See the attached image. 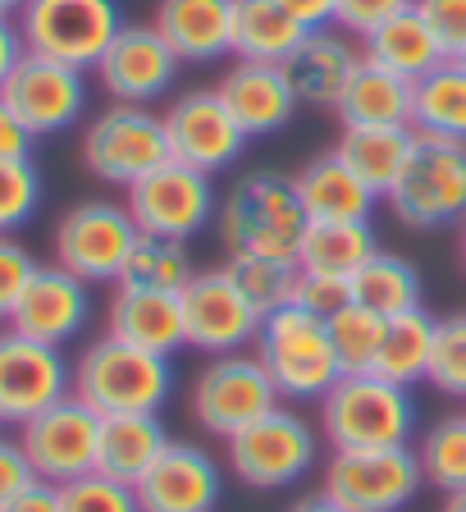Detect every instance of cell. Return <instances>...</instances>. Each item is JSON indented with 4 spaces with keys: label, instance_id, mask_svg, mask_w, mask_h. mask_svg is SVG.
<instances>
[{
    "label": "cell",
    "instance_id": "cell-1",
    "mask_svg": "<svg viewBox=\"0 0 466 512\" xmlns=\"http://www.w3.org/2000/svg\"><path fill=\"white\" fill-rule=\"evenodd\" d=\"M215 220L229 256H270V261H297V243L311 224L293 179L275 170L243 174L220 202Z\"/></svg>",
    "mask_w": 466,
    "mask_h": 512
},
{
    "label": "cell",
    "instance_id": "cell-2",
    "mask_svg": "<svg viewBox=\"0 0 466 512\" xmlns=\"http://www.w3.org/2000/svg\"><path fill=\"white\" fill-rule=\"evenodd\" d=\"M256 357L265 362L279 398L288 403H320L343 380V362L329 339V316L302 302H288L261 320Z\"/></svg>",
    "mask_w": 466,
    "mask_h": 512
},
{
    "label": "cell",
    "instance_id": "cell-3",
    "mask_svg": "<svg viewBox=\"0 0 466 512\" xmlns=\"http://www.w3.org/2000/svg\"><path fill=\"white\" fill-rule=\"evenodd\" d=\"M320 430L329 448L412 444L416 398L407 384H393L375 371H348L320 398Z\"/></svg>",
    "mask_w": 466,
    "mask_h": 512
},
{
    "label": "cell",
    "instance_id": "cell-4",
    "mask_svg": "<svg viewBox=\"0 0 466 512\" xmlns=\"http://www.w3.org/2000/svg\"><path fill=\"white\" fill-rule=\"evenodd\" d=\"M74 394L101 416L119 412H160L174 394L170 357L101 334L74 362Z\"/></svg>",
    "mask_w": 466,
    "mask_h": 512
},
{
    "label": "cell",
    "instance_id": "cell-5",
    "mask_svg": "<svg viewBox=\"0 0 466 512\" xmlns=\"http://www.w3.org/2000/svg\"><path fill=\"white\" fill-rule=\"evenodd\" d=\"M384 202L398 215V224H407L416 234L462 224L466 220V142L416 133L403 174H398V183L389 188Z\"/></svg>",
    "mask_w": 466,
    "mask_h": 512
},
{
    "label": "cell",
    "instance_id": "cell-6",
    "mask_svg": "<svg viewBox=\"0 0 466 512\" xmlns=\"http://www.w3.org/2000/svg\"><path fill=\"white\" fill-rule=\"evenodd\" d=\"M224 462L252 490H284L311 476V467L320 462V439L307 416L279 403L275 412L224 439Z\"/></svg>",
    "mask_w": 466,
    "mask_h": 512
},
{
    "label": "cell",
    "instance_id": "cell-7",
    "mask_svg": "<svg viewBox=\"0 0 466 512\" xmlns=\"http://www.w3.org/2000/svg\"><path fill=\"white\" fill-rule=\"evenodd\" d=\"M425 471L416 448H334L320 476V494L348 512H398L416 499Z\"/></svg>",
    "mask_w": 466,
    "mask_h": 512
},
{
    "label": "cell",
    "instance_id": "cell-8",
    "mask_svg": "<svg viewBox=\"0 0 466 512\" xmlns=\"http://www.w3.org/2000/svg\"><path fill=\"white\" fill-rule=\"evenodd\" d=\"M124 28L119 0H28L19 10V32L32 55L96 69Z\"/></svg>",
    "mask_w": 466,
    "mask_h": 512
},
{
    "label": "cell",
    "instance_id": "cell-9",
    "mask_svg": "<svg viewBox=\"0 0 466 512\" xmlns=\"http://www.w3.org/2000/svg\"><path fill=\"white\" fill-rule=\"evenodd\" d=\"M284 403L256 352H224L197 371L192 380V421L215 439H233L265 412Z\"/></svg>",
    "mask_w": 466,
    "mask_h": 512
},
{
    "label": "cell",
    "instance_id": "cell-10",
    "mask_svg": "<svg viewBox=\"0 0 466 512\" xmlns=\"http://www.w3.org/2000/svg\"><path fill=\"white\" fill-rule=\"evenodd\" d=\"M165 160H170V133H165V115H156L151 106L115 101L83 133L87 174L115 188H133L142 174H151Z\"/></svg>",
    "mask_w": 466,
    "mask_h": 512
},
{
    "label": "cell",
    "instance_id": "cell-11",
    "mask_svg": "<svg viewBox=\"0 0 466 512\" xmlns=\"http://www.w3.org/2000/svg\"><path fill=\"white\" fill-rule=\"evenodd\" d=\"M124 206L128 215L138 220L142 234L151 238H174V243H188L206 229V224L220 215L215 206V183L211 174L192 170L183 160H165L151 174H142L133 188H124Z\"/></svg>",
    "mask_w": 466,
    "mask_h": 512
},
{
    "label": "cell",
    "instance_id": "cell-12",
    "mask_svg": "<svg viewBox=\"0 0 466 512\" xmlns=\"http://www.w3.org/2000/svg\"><path fill=\"white\" fill-rule=\"evenodd\" d=\"M138 238L142 229L128 215V206L92 197V202L69 206L55 224V266L87 284H119V270Z\"/></svg>",
    "mask_w": 466,
    "mask_h": 512
},
{
    "label": "cell",
    "instance_id": "cell-13",
    "mask_svg": "<svg viewBox=\"0 0 466 512\" xmlns=\"http://www.w3.org/2000/svg\"><path fill=\"white\" fill-rule=\"evenodd\" d=\"M19 444L28 453L37 480L69 485V480L96 471V448H101V412L87 407L78 394H64L46 412L19 426Z\"/></svg>",
    "mask_w": 466,
    "mask_h": 512
},
{
    "label": "cell",
    "instance_id": "cell-14",
    "mask_svg": "<svg viewBox=\"0 0 466 512\" xmlns=\"http://www.w3.org/2000/svg\"><path fill=\"white\" fill-rule=\"evenodd\" d=\"M183 302V330H188V348L206 352V357H224V352H247L261 334V311L233 284L224 266L197 270L179 293Z\"/></svg>",
    "mask_w": 466,
    "mask_h": 512
},
{
    "label": "cell",
    "instance_id": "cell-15",
    "mask_svg": "<svg viewBox=\"0 0 466 512\" xmlns=\"http://www.w3.org/2000/svg\"><path fill=\"white\" fill-rule=\"evenodd\" d=\"M64 394H74V366L64 348L19 330L0 334V426H23Z\"/></svg>",
    "mask_w": 466,
    "mask_h": 512
},
{
    "label": "cell",
    "instance_id": "cell-16",
    "mask_svg": "<svg viewBox=\"0 0 466 512\" xmlns=\"http://www.w3.org/2000/svg\"><path fill=\"white\" fill-rule=\"evenodd\" d=\"M5 106L23 119L32 138H51L64 133L69 124H78L87 110V78L83 69L60 60H46V55H23L19 69L5 78L0 87Z\"/></svg>",
    "mask_w": 466,
    "mask_h": 512
},
{
    "label": "cell",
    "instance_id": "cell-17",
    "mask_svg": "<svg viewBox=\"0 0 466 512\" xmlns=\"http://www.w3.org/2000/svg\"><path fill=\"white\" fill-rule=\"evenodd\" d=\"M165 133H170V156L202 174L229 170L247 147L243 124L229 115V106H224V96L215 87L183 92L165 110Z\"/></svg>",
    "mask_w": 466,
    "mask_h": 512
},
{
    "label": "cell",
    "instance_id": "cell-18",
    "mask_svg": "<svg viewBox=\"0 0 466 512\" xmlns=\"http://www.w3.org/2000/svg\"><path fill=\"white\" fill-rule=\"evenodd\" d=\"M179 64L183 60L170 51V42L160 37L156 23H124L92 74L101 78V87L110 92V101H124V106H151L156 96H165L174 87Z\"/></svg>",
    "mask_w": 466,
    "mask_h": 512
},
{
    "label": "cell",
    "instance_id": "cell-19",
    "mask_svg": "<svg viewBox=\"0 0 466 512\" xmlns=\"http://www.w3.org/2000/svg\"><path fill=\"white\" fill-rule=\"evenodd\" d=\"M133 490L142 512H215L224 471L202 444H170Z\"/></svg>",
    "mask_w": 466,
    "mask_h": 512
},
{
    "label": "cell",
    "instance_id": "cell-20",
    "mask_svg": "<svg viewBox=\"0 0 466 512\" xmlns=\"http://www.w3.org/2000/svg\"><path fill=\"white\" fill-rule=\"evenodd\" d=\"M87 320H92V284L69 275L64 266H37L10 316V330L64 348L74 334L87 330Z\"/></svg>",
    "mask_w": 466,
    "mask_h": 512
},
{
    "label": "cell",
    "instance_id": "cell-21",
    "mask_svg": "<svg viewBox=\"0 0 466 512\" xmlns=\"http://www.w3.org/2000/svg\"><path fill=\"white\" fill-rule=\"evenodd\" d=\"M215 92L224 96L229 115L243 124L247 138H270L293 119L297 92L288 83L284 64L270 60H238L229 74L215 83Z\"/></svg>",
    "mask_w": 466,
    "mask_h": 512
},
{
    "label": "cell",
    "instance_id": "cell-22",
    "mask_svg": "<svg viewBox=\"0 0 466 512\" xmlns=\"http://www.w3.org/2000/svg\"><path fill=\"white\" fill-rule=\"evenodd\" d=\"M361 64V51L334 28H316L293 46V55L284 60V74L297 92V106L316 110H339L343 92H348L352 74Z\"/></svg>",
    "mask_w": 466,
    "mask_h": 512
},
{
    "label": "cell",
    "instance_id": "cell-23",
    "mask_svg": "<svg viewBox=\"0 0 466 512\" xmlns=\"http://www.w3.org/2000/svg\"><path fill=\"white\" fill-rule=\"evenodd\" d=\"M106 334L133 343V348L174 357L179 348H188L179 293H151V288L115 284V298H110V307H106Z\"/></svg>",
    "mask_w": 466,
    "mask_h": 512
},
{
    "label": "cell",
    "instance_id": "cell-24",
    "mask_svg": "<svg viewBox=\"0 0 466 512\" xmlns=\"http://www.w3.org/2000/svg\"><path fill=\"white\" fill-rule=\"evenodd\" d=\"M151 23L183 64H211L233 51V0H160Z\"/></svg>",
    "mask_w": 466,
    "mask_h": 512
},
{
    "label": "cell",
    "instance_id": "cell-25",
    "mask_svg": "<svg viewBox=\"0 0 466 512\" xmlns=\"http://www.w3.org/2000/svg\"><path fill=\"white\" fill-rule=\"evenodd\" d=\"M170 430L160 421V412H119L101 416V448H96V471L124 485H138L156 458L170 448Z\"/></svg>",
    "mask_w": 466,
    "mask_h": 512
},
{
    "label": "cell",
    "instance_id": "cell-26",
    "mask_svg": "<svg viewBox=\"0 0 466 512\" xmlns=\"http://www.w3.org/2000/svg\"><path fill=\"white\" fill-rule=\"evenodd\" d=\"M297 202L307 211V220H371L375 197L357 174L343 165L339 151H325V156L307 160L302 170L293 174Z\"/></svg>",
    "mask_w": 466,
    "mask_h": 512
},
{
    "label": "cell",
    "instance_id": "cell-27",
    "mask_svg": "<svg viewBox=\"0 0 466 512\" xmlns=\"http://www.w3.org/2000/svg\"><path fill=\"white\" fill-rule=\"evenodd\" d=\"M412 138H416V128H407V124H343L334 151H339L343 165L375 197H389V188L398 183V174L407 165Z\"/></svg>",
    "mask_w": 466,
    "mask_h": 512
},
{
    "label": "cell",
    "instance_id": "cell-28",
    "mask_svg": "<svg viewBox=\"0 0 466 512\" xmlns=\"http://www.w3.org/2000/svg\"><path fill=\"white\" fill-rule=\"evenodd\" d=\"M361 55L384 64V69H393V74L412 78V83L448 60L439 37H435V28L425 23V14L416 10V5H407L403 14L384 19L375 32H366V37H361Z\"/></svg>",
    "mask_w": 466,
    "mask_h": 512
},
{
    "label": "cell",
    "instance_id": "cell-29",
    "mask_svg": "<svg viewBox=\"0 0 466 512\" xmlns=\"http://www.w3.org/2000/svg\"><path fill=\"white\" fill-rule=\"evenodd\" d=\"M375 252H380V243H375L371 220H311L302 243H297V270L352 284V275Z\"/></svg>",
    "mask_w": 466,
    "mask_h": 512
},
{
    "label": "cell",
    "instance_id": "cell-30",
    "mask_svg": "<svg viewBox=\"0 0 466 512\" xmlns=\"http://www.w3.org/2000/svg\"><path fill=\"white\" fill-rule=\"evenodd\" d=\"M412 106H416L412 78L393 74V69L361 55L357 74H352L348 92L339 101V119L343 124H407L412 128Z\"/></svg>",
    "mask_w": 466,
    "mask_h": 512
},
{
    "label": "cell",
    "instance_id": "cell-31",
    "mask_svg": "<svg viewBox=\"0 0 466 512\" xmlns=\"http://www.w3.org/2000/svg\"><path fill=\"white\" fill-rule=\"evenodd\" d=\"M307 28L279 0H233V55L238 60L284 64Z\"/></svg>",
    "mask_w": 466,
    "mask_h": 512
},
{
    "label": "cell",
    "instance_id": "cell-32",
    "mask_svg": "<svg viewBox=\"0 0 466 512\" xmlns=\"http://www.w3.org/2000/svg\"><path fill=\"white\" fill-rule=\"evenodd\" d=\"M435 330L439 320L425 307H412L403 316H389V330H384L380 357H375L371 371L384 375L393 384H407L412 389L416 380L430 375V357H435Z\"/></svg>",
    "mask_w": 466,
    "mask_h": 512
},
{
    "label": "cell",
    "instance_id": "cell-33",
    "mask_svg": "<svg viewBox=\"0 0 466 512\" xmlns=\"http://www.w3.org/2000/svg\"><path fill=\"white\" fill-rule=\"evenodd\" d=\"M412 128L430 133V138L466 142V64L462 60H444L439 69L416 78Z\"/></svg>",
    "mask_w": 466,
    "mask_h": 512
},
{
    "label": "cell",
    "instance_id": "cell-34",
    "mask_svg": "<svg viewBox=\"0 0 466 512\" xmlns=\"http://www.w3.org/2000/svg\"><path fill=\"white\" fill-rule=\"evenodd\" d=\"M421 298H425L421 270L407 256L384 252V247L352 275V302L380 311V316H403V311L421 307Z\"/></svg>",
    "mask_w": 466,
    "mask_h": 512
},
{
    "label": "cell",
    "instance_id": "cell-35",
    "mask_svg": "<svg viewBox=\"0 0 466 512\" xmlns=\"http://www.w3.org/2000/svg\"><path fill=\"white\" fill-rule=\"evenodd\" d=\"M197 275L183 252V243L174 238H151L142 234L128 252L124 270H119V284L124 288H151V293H183V284Z\"/></svg>",
    "mask_w": 466,
    "mask_h": 512
},
{
    "label": "cell",
    "instance_id": "cell-36",
    "mask_svg": "<svg viewBox=\"0 0 466 512\" xmlns=\"http://www.w3.org/2000/svg\"><path fill=\"white\" fill-rule=\"evenodd\" d=\"M416 458H421L425 485H435L444 494L466 490V412L444 416V421L425 430Z\"/></svg>",
    "mask_w": 466,
    "mask_h": 512
},
{
    "label": "cell",
    "instance_id": "cell-37",
    "mask_svg": "<svg viewBox=\"0 0 466 512\" xmlns=\"http://www.w3.org/2000/svg\"><path fill=\"white\" fill-rule=\"evenodd\" d=\"M384 330H389V316L361 307V302H348L329 316V339H334V352L343 362V375L348 371H371L375 357H380Z\"/></svg>",
    "mask_w": 466,
    "mask_h": 512
},
{
    "label": "cell",
    "instance_id": "cell-38",
    "mask_svg": "<svg viewBox=\"0 0 466 512\" xmlns=\"http://www.w3.org/2000/svg\"><path fill=\"white\" fill-rule=\"evenodd\" d=\"M224 270L233 275V284L243 288L247 298L256 302L261 316L288 307L297 293V261H270V256H229Z\"/></svg>",
    "mask_w": 466,
    "mask_h": 512
},
{
    "label": "cell",
    "instance_id": "cell-39",
    "mask_svg": "<svg viewBox=\"0 0 466 512\" xmlns=\"http://www.w3.org/2000/svg\"><path fill=\"white\" fill-rule=\"evenodd\" d=\"M42 206V174L32 156L0 160V234H19Z\"/></svg>",
    "mask_w": 466,
    "mask_h": 512
},
{
    "label": "cell",
    "instance_id": "cell-40",
    "mask_svg": "<svg viewBox=\"0 0 466 512\" xmlns=\"http://www.w3.org/2000/svg\"><path fill=\"white\" fill-rule=\"evenodd\" d=\"M425 380L435 384L439 394L462 398L466 403V311L439 320L435 357H430V375H425Z\"/></svg>",
    "mask_w": 466,
    "mask_h": 512
},
{
    "label": "cell",
    "instance_id": "cell-41",
    "mask_svg": "<svg viewBox=\"0 0 466 512\" xmlns=\"http://www.w3.org/2000/svg\"><path fill=\"white\" fill-rule=\"evenodd\" d=\"M60 503L64 512H142L138 490L124 480L101 476V471H87V476L60 485Z\"/></svg>",
    "mask_w": 466,
    "mask_h": 512
},
{
    "label": "cell",
    "instance_id": "cell-42",
    "mask_svg": "<svg viewBox=\"0 0 466 512\" xmlns=\"http://www.w3.org/2000/svg\"><path fill=\"white\" fill-rule=\"evenodd\" d=\"M37 275V256L19 243L14 234H0V320H10L19 307L23 288Z\"/></svg>",
    "mask_w": 466,
    "mask_h": 512
},
{
    "label": "cell",
    "instance_id": "cell-43",
    "mask_svg": "<svg viewBox=\"0 0 466 512\" xmlns=\"http://www.w3.org/2000/svg\"><path fill=\"white\" fill-rule=\"evenodd\" d=\"M416 10L435 28L448 60H462L466 55V0H416Z\"/></svg>",
    "mask_w": 466,
    "mask_h": 512
},
{
    "label": "cell",
    "instance_id": "cell-44",
    "mask_svg": "<svg viewBox=\"0 0 466 512\" xmlns=\"http://www.w3.org/2000/svg\"><path fill=\"white\" fill-rule=\"evenodd\" d=\"M407 5H416V0H339L334 23H339V32H348V37H366V32H375L384 19L403 14Z\"/></svg>",
    "mask_w": 466,
    "mask_h": 512
},
{
    "label": "cell",
    "instance_id": "cell-45",
    "mask_svg": "<svg viewBox=\"0 0 466 512\" xmlns=\"http://www.w3.org/2000/svg\"><path fill=\"white\" fill-rule=\"evenodd\" d=\"M293 302L320 311V316H334L339 307H348V302H352V284H348V279H329V275H307V270H297Z\"/></svg>",
    "mask_w": 466,
    "mask_h": 512
},
{
    "label": "cell",
    "instance_id": "cell-46",
    "mask_svg": "<svg viewBox=\"0 0 466 512\" xmlns=\"http://www.w3.org/2000/svg\"><path fill=\"white\" fill-rule=\"evenodd\" d=\"M32 480H37V471H32L23 444H19V439H5V435H0V508L19 499Z\"/></svg>",
    "mask_w": 466,
    "mask_h": 512
},
{
    "label": "cell",
    "instance_id": "cell-47",
    "mask_svg": "<svg viewBox=\"0 0 466 512\" xmlns=\"http://www.w3.org/2000/svg\"><path fill=\"white\" fill-rule=\"evenodd\" d=\"M32 133L23 128V119L5 106V96H0V160H14V156H32Z\"/></svg>",
    "mask_w": 466,
    "mask_h": 512
},
{
    "label": "cell",
    "instance_id": "cell-48",
    "mask_svg": "<svg viewBox=\"0 0 466 512\" xmlns=\"http://www.w3.org/2000/svg\"><path fill=\"white\" fill-rule=\"evenodd\" d=\"M0 512H64L60 485H51V480H32L28 490H23L14 503H5Z\"/></svg>",
    "mask_w": 466,
    "mask_h": 512
},
{
    "label": "cell",
    "instance_id": "cell-49",
    "mask_svg": "<svg viewBox=\"0 0 466 512\" xmlns=\"http://www.w3.org/2000/svg\"><path fill=\"white\" fill-rule=\"evenodd\" d=\"M279 5H284L307 32L329 28V23H334V10H339V0H279Z\"/></svg>",
    "mask_w": 466,
    "mask_h": 512
},
{
    "label": "cell",
    "instance_id": "cell-50",
    "mask_svg": "<svg viewBox=\"0 0 466 512\" xmlns=\"http://www.w3.org/2000/svg\"><path fill=\"white\" fill-rule=\"evenodd\" d=\"M28 55V42H23V32L14 19H0V87H5V78L19 69V60Z\"/></svg>",
    "mask_w": 466,
    "mask_h": 512
},
{
    "label": "cell",
    "instance_id": "cell-51",
    "mask_svg": "<svg viewBox=\"0 0 466 512\" xmlns=\"http://www.w3.org/2000/svg\"><path fill=\"white\" fill-rule=\"evenodd\" d=\"M288 512H348V508H339V503L329 499V494H320V490H316V494H307V499H297Z\"/></svg>",
    "mask_w": 466,
    "mask_h": 512
},
{
    "label": "cell",
    "instance_id": "cell-52",
    "mask_svg": "<svg viewBox=\"0 0 466 512\" xmlns=\"http://www.w3.org/2000/svg\"><path fill=\"white\" fill-rule=\"evenodd\" d=\"M28 0H0V19H19V10Z\"/></svg>",
    "mask_w": 466,
    "mask_h": 512
},
{
    "label": "cell",
    "instance_id": "cell-53",
    "mask_svg": "<svg viewBox=\"0 0 466 512\" xmlns=\"http://www.w3.org/2000/svg\"><path fill=\"white\" fill-rule=\"evenodd\" d=\"M444 512H466V490L448 494V499H444Z\"/></svg>",
    "mask_w": 466,
    "mask_h": 512
},
{
    "label": "cell",
    "instance_id": "cell-54",
    "mask_svg": "<svg viewBox=\"0 0 466 512\" xmlns=\"http://www.w3.org/2000/svg\"><path fill=\"white\" fill-rule=\"evenodd\" d=\"M462 266H466V220H462Z\"/></svg>",
    "mask_w": 466,
    "mask_h": 512
},
{
    "label": "cell",
    "instance_id": "cell-55",
    "mask_svg": "<svg viewBox=\"0 0 466 512\" xmlns=\"http://www.w3.org/2000/svg\"><path fill=\"white\" fill-rule=\"evenodd\" d=\"M462 64H466V55H462Z\"/></svg>",
    "mask_w": 466,
    "mask_h": 512
}]
</instances>
